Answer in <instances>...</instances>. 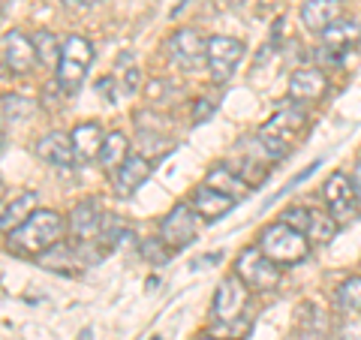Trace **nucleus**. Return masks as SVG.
<instances>
[{"mask_svg":"<svg viewBox=\"0 0 361 340\" xmlns=\"http://www.w3.org/2000/svg\"><path fill=\"white\" fill-rule=\"evenodd\" d=\"M63 235H66V220L61 214L51 208H37L18 229L6 232V241L18 253L42 256V253H49L54 244H61Z\"/></svg>","mask_w":361,"mask_h":340,"instance_id":"1","label":"nucleus"},{"mask_svg":"<svg viewBox=\"0 0 361 340\" xmlns=\"http://www.w3.org/2000/svg\"><path fill=\"white\" fill-rule=\"evenodd\" d=\"M259 250H262L271 262H277L280 268H292L301 265L304 259L310 256V238L286 226L283 220L268 223L262 232H259Z\"/></svg>","mask_w":361,"mask_h":340,"instance_id":"2","label":"nucleus"},{"mask_svg":"<svg viewBox=\"0 0 361 340\" xmlns=\"http://www.w3.org/2000/svg\"><path fill=\"white\" fill-rule=\"evenodd\" d=\"M90 63H94V42L73 33V37H66L61 45V61L54 66V82H58V87L66 90V94H78V87L85 85Z\"/></svg>","mask_w":361,"mask_h":340,"instance_id":"3","label":"nucleus"},{"mask_svg":"<svg viewBox=\"0 0 361 340\" xmlns=\"http://www.w3.org/2000/svg\"><path fill=\"white\" fill-rule=\"evenodd\" d=\"M247 301H250V289L244 286V280L235 274L223 277L217 292H214V301H211V313H214V322L223 325L226 332L235 328L238 322H247L244 320V310H247Z\"/></svg>","mask_w":361,"mask_h":340,"instance_id":"4","label":"nucleus"},{"mask_svg":"<svg viewBox=\"0 0 361 340\" xmlns=\"http://www.w3.org/2000/svg\"><path fill=\"white\" fill-rule=\"evenodd\" d=\"M235 274L253 292H271L280 286V265L271 262L259 247H244L238 253V259H235Z\"/></svg>","mask_w":361,"mask_h":340,"instance_id":"5","label":"nucleus"},{"mask_svg":"<svg viewBox=\"0 0 361 340\" xmlns=\"http://www.w3.org/2000/svg\"><path fill=\"white\" fill-rule=\"evenodd\" d=\"M244 42L241 40H232V37H208V73L214 82H229L235 75V70L241 66L244 61Z\"/></svg>","mask_w":361,"mask_h":340,"instance_id":"6","label":"nucleus"},{"mask_svg":"<svg viewBox=\"0 0 361 340\" xmlns=\"http://www.w3.org/2000/svg\"><path fill=\"white\" fill-rule=\"evenodd\" d=\"M169 58L184 73H196L208 58V40L196 28L175 30L172 40H169Z\"/></svg>","mask_w":361,"mask_h":340,"instance_id":"7","label":"nucleus"},{"mask_svg":"<svg viewBox=\"0 0 361 340\" xmlns=\"http://www.w3.org/2000/svg\"><path fill=\"white\" fill-rule=\"evenodd\" d=\"M199 220L202 217L193 211V205H175L160 223V241L169 250H180L199 235Z\"/></svg>","mask_w":361,"mask_h":340,"instance_id":"8","label":"nucleus"},{"mask_svg":"<svg viewBox=\"0 0 361 340\" xmlns=\"http://www.w3.org/2000/svg\"><path fill=\"white\" fill-rule=\"evenodd\" d=\"M322 199H325V208L337 223H346L355 217L358 211V196H355V187H353V178L346 172H334L329 181L322 184Z\"/></svg>","mask_w":361,"mask_h":340,"instance_id":"9","label":"nucleus"},{"mask_svg":"<svg viewBox=\"0 0 361 340\" xmlns=\"http://www.w3.org/2000/svg\"><path fill=\"white\" fill-rule=\"evenodd\" d=\"M0 58H4L6 70L13 75H27L37 63V45L27 33L21 30H6L0 37Z\"/></svg>","mask_w":361,"mask_h":340,"instance_id":"10","label":"nucleus"},{"mask_svg":"<svg viewBox=\"0 0 361 340\" xmlns=\"http://www.w3.org/2000/svg\"><path fill=\"white\" fill-rule=\"evenodd\" d=\"M151 178V160L145 154H130L115 172H111V181H115L118 196H133L145 181Z\"/></svg>","mask_w":361,"mask_h":340,"instance_id":"11","label":"nucleus"},{"mask_svg":"<svg viewBox=\"0 0 361 340\" xmlns=\"http://www.w3.org/2000/svg\"><path fill=\"white\" fill-rule=\"evenodd\" d=\"M37 157L42 163H49V166H73L75 163V148H73V135L70 133H61V130H51V133H45L42 139L37 142Z\"/></svg>","mask_w":361,"mask_h":340,"instance_id":"12","label":"nucleus"},{"mask_svg":"<svg viewBox=\"0 0 361 340\" xmlns=\"http://www.w3.org/2000/svg\"><path fill=\"white\" fill-rule=\"evenodd\" d=\"M341 18H343V0H307L301 6V25L310 33L329 30Z\"/></svg>","mask_w":361,"mask_h":340,"instance_id":"13","label":"nucleus"},{"mask_svg":"<svg viewBox=\"0 0 361 340\" xmlns=\"http://www.w3.org/2000/svg\"><path fill=\"white\" fill-rule=\"evenodd\" d=\"M190 205H193V211H196L205 223H217L220 217H226V214L235 208V199L226 196V193H220V190L208 187V184H202V187L193 193Z\"/></svg>","mask_w":361,"mask_h":340,"instance_id":"14","label":"nucleus"},{"mask_svg":"<svg viewBox=\"0 0 361 340\" xmlns=\"http://www.w3.org/2000/svg\"><path fill=\"white\" fill-rule=\"evenodd\" d=\"M99 229H103V214L97 211L94 202H82V205H75V208H73L66 232H70L78 244L97 241V238H99Z\"/></svg>","mask_w":361,"mask_h":340,"instance_id":"15","label":"nucleus"},{"mask_svg":"<svg viewBox=\"0 0 361 340\" xmlns=\"http://www.w3.org/2000/svg\"><path fill=\"white\" fill-rule=\"evenodd\" d=\"M329 90V78H325L322 70H295L289 78V97L295 103H316V99L325 97Z\"/></svg>","mask_w":361,"mask_h":340,"instance_id":"16","label":"nucleus"},{"mask_svg":"<svg viewBox=\"0 0 361 340\" xmlns=\"http://www.w3.org/2000/svg\"><path fill=\"white\" fill-rule=\"evenodd\" d=\"M70 135H73V148H75V163L99 160V151H103V142H106V130L99 123L85 121Z\"/></svg>","mask_w":361,"mask_h":340,"instance_id":"17","label":"nucleus"},{"mask_svg":"<svg viewBox=\"0 0 361 340\" xmlns=\"http://www.w3.org/2000/svg\"><path fill=\"white\" fill-rule=\"evenodd\" d=\"M361 42V21H334L329 30H322V49H331L337 54H343L349 49H355Z\"/></svg>","mask_w":361,"mask_h":340,"instance_id":"18","label":"nucleus"},{"mask_svg":"<svg viewBox=\"0 0 361 340\" xmlns=\"http://www.w3.org/2000/svg\"><path fill=\"white\" fill-rule=\"evenodd\" d=\"M205 184L208 187H214V190H220V193H226V196H232L235 202L238 199H247L250 196V184L235 172V169H229V166H214L211 172L205 175Z\"/></svg>","mask_w":361,"mask_h":340,"instance_id":"19","label":"nucleus"},{"mask_svg":"<svg viewBox=\"0 0 361 340\" xmlns=\"http://www.w3.org/2000/svg\"><path fill=\"white\" fill-rule=\"evenodd\" d=\"M37 208H39V193H33V190L18 193L9 205H4V220H0V229H4V232L18 229V226L25 223Z\"/></svg>","mask_w":361,"mask_h":340,"instance_id":"20","label":"nucleus"},{"mask_svg":"<svg viewBox=\"0 0 361 340\" xmlns=\"http://www.w3.org/2000/svg\"><path fill=\"white\" fill-rule=\"evenodd\" d=\"M304 123H307V118H304V111L301 109H280L274 118H271L265 127H262V133H268V135H277V139H283L286 145L295 139V135L304 130Z\"/></svg>","mask_w":361,"mask_h":340,"instance_id":"21","label":"nucleus"},{"mask_svg":"<svg viewBox=\"0 0 361 340\" xmlns=\"http://www.w3.org/2000/svg\"><path fill=\"white\" fill-rule=\"evenodd\" d=\"M130 157V139L121 130H111L103 142V151H99V166L106 172H115V169Z\"/></svg>","mask_w":361,"mask_h":340,"instance_id":"22","label":"nucleus"},{"mask_svg":"<svg viewBox=\"0 0 361 340\" xmlns=\"http://www.w3.org/2000/svg\"><path fill=\"white\" fill-rule=\"evenodd\" d=\"M337 229H341V223H337L331 214H325V211H310V226H307L310 244H329V241H334Z\"/></svg>","mask_w":361,"mask_h":340,"instance_id":"23","label":"nucleus"},{"mask_svg":"<svg viewBox=\"0 0 361 340\" xmlns=\"http://www.w3.org/2000/svg\"><path fill=\"white\" fill-rule=\"evenodd\" d=\"M33 45H37V61L42 66H58L61 61V40L54 37L51 30H37V37H33Z\"/></svg>","mask_w":361,"mask_h":340,"instance_id":"24","label":"nucleus"},{"mask_svg":"<svg viewBox=\"0 0 361 340\" xmlns=\"http://www.w3.org/2000/svg\"><path fill=\"white\" fill-rule=\"evenodd\" d=\"M33 111V99H27L25 94H4L0 97V115L6 121H25Z\"/></svg>","mask_w":361,"mask_h":340,"instance_id":"25","label":"nucleus"},{"mask_svg":"<svg viewBox=\"0 0 361 340\" xmlns=\"http://www.w3.org/2000/svg\"><path fill=\"white\" fill-rule=\"evenodd\" d=\"M337 304L346 313H361V277H346L337 286Z\"/></svg>","mask_w":361,"mask_h":340,"instance_id":"26","label":"nucleus"},{"mask_svg":"<svg viewBox=\"0 0 361 340\" xmlns=\"http://www.w3.org/2000/svg\"><path fill=\"white\" fill-rule=\"evenodd\" d=\"M99 238H103L109 247H115V244H121V238H130V226L123 223L118 214H103V229H99Z\"/></svg>","mask_w":361,"mask_h":340,"instance_id":"27","label":"nucleus"},{"mask_svg":"<svg viewBox=\"0 0 361 340\" xmlns=\"http://www.w3.org/2000/svg\"><path fill=\"white\" fill-rule=\"evenodd\" d=\"M280 220H283L286 226H292V229H298V232L307 235V226H310V208H301V205L286 208L283 214H280Z\"/></svg>","mask_w":361,"mask_h":340,"instance_id":"28","label":"nucleus"},{"mask_svg":"<svg viewBox=\"0 0 361 340\" xmlns=\"http://www.w3.org/2000/svg\"><path fill=\"white\" fill-rule=\"evenodd\" d=\"M142 256L148 259L151 265H163L169 259V247L163 241H157V238H151V241H142Z\"/></svg>","mask_w":361,"mask_h":340,"instance_id":"29","label":"nucleus"},{"mask_svg":"<svg viewBox=\"0 0 361 340\" xmlns=\"http://www.w3.org/2000/svg\"><path fill=\"white\" fill-rule=\"evenodd\" d=\"M121 94L123 97H133L135 94V87H139V70L135 66H130V70H121Z\"/></svg>","mask_w":361,"mask_h":340,"instance_id":"30","label":"nucleus"},{"mask_svg":"<svg viewBox=\"0 0 361 340\" xmlns=\"http://www.w3.org/2000/svg\"><path fill=\"white\" fill-rule=\"evenodd\" d=\"M214 109H217V103L208 97H199L196 99V106H193V123H202V121H208L214 115Z\"/></svg>","mask_w":361,"mask_h":340,"instance_id":"31","label":"nucleus"},{"mask_svg":"<svg viewBox=\"0 0 361 340\" xmlns=\"http://www.w3.org/2000/svg\"><path fill=\"white\" fill-rule=\"evenodd\" d=\"M353 187H355V196H358V205H361V157L355 160V169H353Z\"/></svg>","mask_w":361,"mask_h":340,"instance_id":"32","label":"nucleus"},{"mask_svg":"<svg viewBox=\"0 0 361 340\" xmlns=\"http://www.w3.org/2000/svg\"><path fill=\"white\" fill-rule=\"evenodd\" d=\"M61 4L66 9H90V6H97L99 0H61Z\"/></svg>","mask_w":361,"mask_h":340,"instance_id":"33","label":"nucleus"},{"mask_svg":"<svg viewBox=\"0 0 361 340\" xmlns=\"http://www.w3.org/2000/svg\"><path fill=\"white\" fill-rule=\"evenodd\" d=\"M259 4H262V6H274L277 0H259Z\"/></svg>","mask_w":361,"mask_h":340,"instance_id":"34","label":"nucleus"},{"mask_svg":"<svg viewBox=\"0 0 361 340\" xmlns=\"http://www.w3.org/2000/svg\"><path fill=\"white\" fill-rule=\"evenodd\" d=\"M196 340H220V337H211V334H202V337H196Z\"/></svg>","mask_w":361,"mask_h":340,"instance_id":"35","label":"nucleus"},{"mask_svg":"<svg viewBox=\"0 0 361 340\" xmlns=\"http://www.w3.org/2000/svg\"><path fill=\"white\" fill-rule=\"evenodd\" d=\"M4 193H6V187H4V181H0V199H4Z\"/></svg>","mask_w":361,"mask_h":340,"instance_id":"36","label":"nucleus"},{"mask_svg":"<svg viewBox=\"0 0 361 340\" xmlns=\"http://www.w3.org/2000/svg\"><path fill=\"white\" fill-rule=\"evenodd\" d=\"M0 139H4V123H0Z\"/></svg>","mask_w":361,"mask_h":340,"instance_id":"37","label":"nucleus"},{"mask_svg":"<svg viewBox=\"0 0 361 340\" xmlns=\"http://www.w3.org/2000/svg\"><path fill=\"white\" fill-rule=\"evenodd\" d=\"M0 220H4V205H0Z\"/></svg>","mask_w":361,"mask_h":340,"instance_id":"38","label":"nucleus"}]
</instances>
